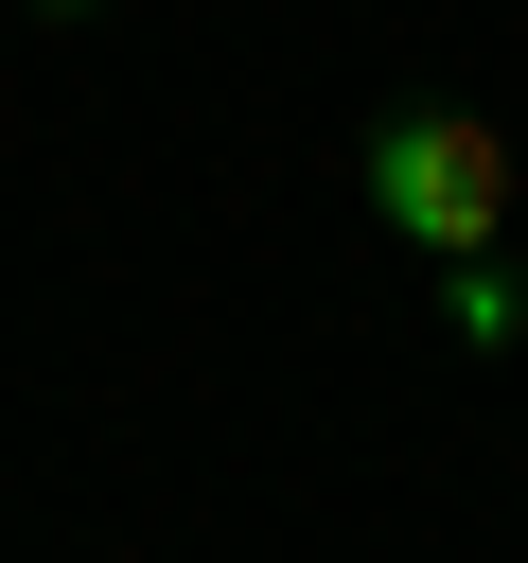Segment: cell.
<instances>
[{"mask_svg":"<svg viewBox=\"0 0 528 563\" xmlns=\"http://www.w3.org/2000/svg\"><path fill=\"white\" fill-rule=\"evenodd\" d=\"M352 194H370V229H405L422 264H458V246L510 229V141H493L475 106H387V123L352 141Z\"/></svg>","mask_w":528,"mask_h":563,"instance_id":"1","label":"cell"},{"mask_svg":"<svg viewBox=\"0 0 528 563\" xmlns=\"http://www.w3.org/2000/svg\"><path fill=\"white\" fill-rule=\"evenodd\" d=\"M440 334H458V352H510V334H528V282H510V246H458V264H440Z\"/></svg>","mask_w":528,"mask_h":563,"instance_id":"2","label":"cell"},{"mask_svg":"<svg viewBox=\"0 0 528 563\" xmlns=\"http://www.w3.org/2000/svg\"><path fill=\"white\" fill-rule=\"evenodd\" d=\"M35 18H106V0H35Z\"/></svg>","mask_w":528,"mask_h":563,"instance_id":"3","label":"cell"}]
</instances>
